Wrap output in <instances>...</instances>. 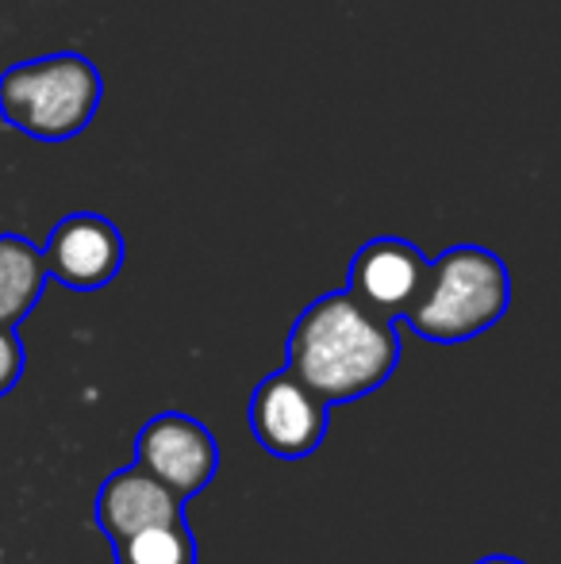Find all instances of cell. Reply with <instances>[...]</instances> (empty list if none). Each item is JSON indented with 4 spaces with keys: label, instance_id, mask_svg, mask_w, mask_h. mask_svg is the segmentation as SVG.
<instances>
[{
    "label": "cell",
    "instance_id": "1",
    "mask_svg": "<svg viewBox=\"0 0 561 564\" xmlns=\"http://www.w3.org/2000/svg\"><path fill=\"white\" fill-rule=\"evenodd\" d=\"M400 341L392 319L369 312L350 292L315 300L289 338V372L323 403H350L392 377Z\"/></svg>",
    "mask_w": 561,
    "mask_h": 564
},
{
    "label": "cell",
    "instance_id": "2",
    "mask_svg": "<svg viewBox=\"0 0 561 564\" xmlns=\"http://www.w3.org/2000/svg\"><path fill=\"white\" fill-rule=\"evenodd\" d=\"M508 300L504 261L481 246H454L439 261H427V281L404 319L427 341H465L500 323Z\"/></svg>",
    "mask_w": 561,
    "mask_h": 564
},
{
    "label": "cell",
    "instance_id": "3",
    "mask_svg": "<svg viewBox=\"0 0 561 564\" xmlns=\"http://www.w3.org/2000/svg\"><path fill=\"white\" fill-rule=\"evenodd\" d=\"M100 105V74L82 54L31 58L0 74V116L43 142L74 139Z\"/></svg>",
    "mask_w": 561,
    "mask_h": 564
},
{
    "label": "cell",
    "instance_id": "4",
    "mask_svg": "<svg viewBox=\"0 0 561 564\" xmlns=\"http://www.w3.org/2000/svg\"><path fill=\"white\" fill-rule=\"evenodd\" d=\"M250 431L273 457L300 460L320 449L327 434V403L289 369L266 377L250 400Z\"/></svg>",
    "mask_w": 561,
    "mask_h": 564
},
{
    "label": "cell",
    "instance_id": "5",
    "mask_svg": "<svg viewBox=\"0 0 561 564\" xmlns=\"http://www.w3.org/2000/svg\"><path fill=\"white\" fill-rule=\"evenodd\" d=\"M136 465L147 468L154 480H162L173 496L188 499L208 488V480L216 476L219 449L204 423L181 415V411H165L142 426Z\"/></svg>",
    "mask_w": 561,
    "mask_h": 564
},
{
    "label": "cell",
    "instance_id": "6",
    "mask_svg": "<svg viewBox=\"0 0 561 564\" xmlns=\"http://www.w3.org/2000/svg\"><path fill=\"white\" fill-rule=\"evenodd\" d=\"M46 276L62 281L66 289L93 292L105 289L116 273H120L123 261V238L108 219L100 216H69L54 227L51 242L43 250Z\"/></svg>",
    "mask_w": 561,
    "mask_h": 564
},
{
    "label": "cell",
    "instance_id": "7",
    "mask_svg": "<svg viewBox=\"0 0 561 564\" xmlns=\"http://www.w3.org/2000/svg\"><path fill=\"white\" fill-rule=\"evenodd\" d=\"M427 281V261L412 242L400 238H374L358 250L350 265V296L369 312L397 319L416 304Z\"/></svg>",
    "mask_w": 561,
    "mask_h": 564
},
{
    "label": "cell",
    "instance_id": "8",
    "mask_svg": "<svg viewBox=\"0 0 561 564\" xmlns=\"http://www.w3.org/2000/svg\"><path fill=\"white\" fill-rule=\"evenodd\" d=\"M97 522L112 542H123L147 527L185 522V511H181V496H173L162 480H154L142 465H128L108 476L100 488Z\"/></svg>",
    "mask_w": 561,
    "mask_h": 564
},
{
    "label": "cell",
    "instance_id": "9",
    "mask_svg": "<svg viewBox=\"0 0 561 564\" xmlns=\"http://www.w3.org/2000/svg\"><path fill=\"white\" fill-rule=\"evenodd\" d=\"M46 284V261L28 238L0 235V327H15Z\"/></svg>",
    "mask_w": 561,
    "mask_h": 564
},
{
    "label": "cell",
    "instance_id": "10",
    "mask_svg": "<svg viewBox=\"0 0 561 564\" xmlns=\"http://www.w3.org/2000/svg\"><path fill=\"white\" fill-rule=\"evenodd\" d=\"M116 545V564H196V542L185 522H162Z\"/></svg>",
    "mask_w": 561,
    "mask_h": 564
},
{
    "label": "cell",
    "instance_id": "11",
    "mask_svg": "<svg viewBox=\"0 0 561 564\" xmlns=\"http://www.w3.org/2000/svg\"><path fill=\"white\" fill-rule=\"evenodd\" d=\"M23 372V346L15 338V327H0V395L15 388Z\"/></svg>",
    "mask_w": 561,
    "mask_h": 564
},
{
    "label": "cell",
    "instance_id": "12",
    "mask_svg": "<svg viewBox=\"0 0 561 564\" xmlns=\"http://www.w3.org/2000/svg\"><path fill=\"white\" fill-rule=\"evenodd\" d=\"M477 564H524V561H516V557H485V561H477Z\"/></svg>",
    "mask_w": 561,
    "mask_h": 564
}]
</instances>
